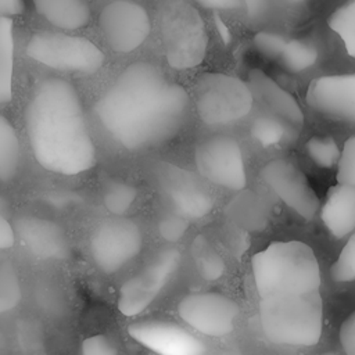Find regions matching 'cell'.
I'll use <instances>...</instances> for the list:
<instances>
[{"label": "cell", "instance_id": "cell-1", "mask_svg": "<svg viewBox=\"0 0 355 355\" xmlns=\"http://www.w3.org/2000/svg\"><path fill=\"white\" fill-rule=\"evenodd\" d=\"M183 86L169 83L150 62L126 67L96 104L105 132L122 147L139 150L173 137L189 114Z\"/></svg>", "mask_w": 355, "mask_h": 355}, {"label": "cell", "instance_id": "cell-2", "mask_svg": "<svg viewBox=\"0 0 355 355\" xmlns=\"http://www.w3.org/2000/svg\"><path fill=\"white\" fill-rule=\"evenodd\" d=\"M25 128L36 161L49 172L73 176L96 165L80 97L64 79L42 80L25 110Z\"/></svg>", "mask_w": 355, "mask_h": 355}, {"label": "cell", "instance_id": "cell-3", "mask_svg": "<svg viewBox=\"0 0 355 355\" xmlns=\"http://www.w3.org/2000/svg\"><path fill=\"white\" fill-rule=\"evenodd\" d=\"M251 269L261 298L315 294L320 287L316 255L302 241L269 244L252 257Z\"/></svg>", "mask_w": 355, "mask_h": 355}, {"label": "cell", "instance_id": "cell-4", "mask_svg": "<svg viewBox=\"0 0 355 355\" xmlns=\"http://www.w3.org/2000/svg\"><path fill=\"white\" fill-rule=\"evenodd\" d=\"M259 319L269 341L288 347H312L322 336L323 304L318 293L262 298Z\"/></svg>", "mask_w": 355, "mask_h": 355}, {"label": "cell", "instance_id": "cell-5", "mask_svg": "<svg viewBox=\"0 0 355 355\" xmlns=\"http://www.w3.org/2000/svg\"><path fill=\"white\" fill-rule=\"evenodd\" d=\"M159 21L168 62L178 69L198 65L207 51V33L198 12L183 0H168Z\"/></svg>", "mask_w": 355, "mask_h": 355}, {"label": "cell", "instance_id": "cell-6", "mask_svg": "<svg viewBox=\"0 0 355 355\" xmlns=\"http://www.w3.org/2000/svg\"><path fill=\"white\" fill-rule=\"evenodd\" d=\"M194 92L197 114L209 126H225L243 119L254 103L247 83L222 72L202 75Z\"/></svg>", "mask_w": 355, "mask_h": 355}, {"label": "cell", "instance_id": "cell-7", "mask_svg": "<svg viewBox=\"0 0 355 355\" xmlns=\"http://www.w3.org/2000/svg\"><path fill=\"white\" fill-rule=\"evenodd\" d=\"M26 54L47 68L67 73L89 75L104 64V54L93 42L62 32L35 33L26 44Z\"/></svg>", "mask_w": 355, "mask_h": 355}, {"label": "cell", "instance_id": "cell-8", "mask_svg": "<svg viewBox=\"0 0 355 355\" xmlns=\"http://www.w3.org/2000/svg\"><path fill=\"white\" fill-rule=\"evenodd\" d=\"M182 255L173 247L158 251L151 261L122 284L118 295L121 313L130 318L146 311L175 276Z\"/></svg>", "mask_w": 355, "mask_h": 355}, {"label": "cell", "instance_id": "cell-9", "mask_svg": "<svg viewBox=\"0 0 355 355\" xmlns=\"http://www.w3.org/2000/svg\"><path fill=\"white\" fill-rule=\"evenodd\" d=\"M143 247L140 227L123 216L100 222L89 240L90 255L96 266L107 275L121 270L135 259Z\"/></svg>", "mask_w": 355, "mask_h": 355}, {"label": "cell", "instance_id": "cell-10", "mask_svg": "<svg viewBox=\"0 0 355 355\" xmlns=\"http://www.w3.org/2000/svg\"><path fill=\"white\" fill-rule=\"evenodd\" d=\"M194 161L198 173L214 184L229 190H243L247 184L241 148L230 136L218 135L200 143Z\"/></svg>", "mask_w": 355, "mask_h": 355}, {"label": "cell", "instance_id": "cell-11", "mask_svg": "<svg viewBox=\"0 0 355 355\" xmlns=\"http://www.w3.org/2000/svg\"><path fill=\"white\" fill-rule=\"evenodd\" d=\"M157 179L171 209L187 220L201 219L214 208L211 193L193 172L161 164L157 169Z\"/></svg>", "mask_w": 355, "mask_h": 355}, {"label": "cell", "instance_id": "cell-12", "mask_svg": "<svg viewBox=\"0 0 355 355\" xmlns=\"http://www.w3.org/2000/svg\"><path fill=\"white\" fill-rule=\"evenodd\" d=\"M98 26L108 46L118 53H130L150 35L151 22L143 6L129 0L108 3L100 12Z\"/></svg>", "mask_w": 355, "mask_h": 355}, {"label": "cell", "instance_id": "cell-13", "mask_svg": "<svg viewBox=\"0 0 355 355\" xmlns=\"http://www.w3.org/2000/svg\"><path fill=\"white\" fill-rule=\"evenodd\" d=\"M239 311L236 301L220 293H193L183 297L178 305L180 319L193 330L209 337L229 334Z\"/></svg>", "mask_w": 355, "mask_h": 355}, {"label": "cell", "instance_id": "cell-14", "mask_svg": "<svg viewBox=\"0 0 355 355\" xmlns=\"http://www.w3.org/2000/svg\"><path fill=\"white\" fill-rule=\"evenodd\" d=\"M262 180L277 197L305 219H312L318 211L319 200L306 176L288 159L269 161L261 169Z\"/></svg>", "mask_w": 355, "mask_h": 355}, {"label": "cell", "instance_id": "cell-15", "mask_svg": "<svg viewBox=\"0 0 355 355\" xmlns=\"http://www.w3.org/2000/svg\"><path fill=\"white\" fill-rule=\"evenodd\" d=\"M305 98L315 112L355 125V72L327 75L312 80Z\"/></svg>", "mask_w": 355, "mask_h": 355}, {"label": "cell", "instance_id": "cell-16", "mask_svg": "<svg viewBox=\"0 0 355 355\" xmlns=\"http://www.w3.org/2000/svg\"><path fill=\"white\" fill-rule=\"evenodd\" d=\"M128 333L157 355H207L204 343L175 322H139L130 324Z\"/></svg>", "mask_w": 355, "mask_h": 355}, {"label": "cell", "instance_id": "cell-17", "mask_svg": "<svg viewBox=\"0 0 355 355\" xmlns=\"http://www.w3.org/2000/svg\"><path fill=\"white\" fill-rule=\"evenodd\" d=\"M14 230L22 245L37 259H65L71 252L64 229L50 219L21 216Z\"/></svg>", "mask_w": 355, "mask_h": 355}, {"label": "cell", "instance_id": "cell-18", "mask_svg": "<svg viewBox=\"0 0 355 355\" xmlns=\"http://www.w3.org/2000/svg\"><path fill=\"white\" fill-rule=\"evenodd\" d=\"M320 218L327 230L343 239L355 230V186L340 183L330 189Z\"/></svg>", "mask_w": 355, "mask_h": 355}, {"label": "cell", "instance_id": "cell-19", "mask_svg": "<svg viewBox=\"0 0 355 355\" xmlns=\"http://www.w3.org/2000/svg\"><path fill=\"white\" fill-rule=\"evenodd\" d=\"M251 79L259 98L273 112V115L286 121L293 128H301L304 114L291 93L284 90L261 71H254Z\"/></svg>", "mask_w": 355, "mask_h": 355}, {"label": "cell", "instance_id": "cell-20", "mask_svg": "<svg viewBox=\"0 0 355 355\" xmlns=\"http://www.w3.org/2000/svg\"><path fill=\"white\" fill-rule=\"evenodd\" d=\"M36 11L51 25L64 31H75L90 19L86 0H32Z\"/></svg>", "mask_w": 355, "mask_h": 355}, {"label": "cell", "instance_id": "cell-21", "mask_svg": "<svg viewBox=\"0 0 355 355\" xmlns=\"http://www.w3.org/2000/svg\"><path fill=\"white\" fill-rule=\"evenodd\" d=\"M14 75V22L11 18H0V104L12 97Z\"/></svg>", "mask_w": 355, "mask_h": 355}, {"label": "cell", "instance_id": "cell-22", "mask_svg": "<svg viewBox=\"0 0 355 355\" xmlns=\"http://www.w3.org/2000/svg\"><path fill=\"white\" fill-rule=\"evenodd\" d=\"M19 166V140L11 122L0 114V180L10 182Z\"/></svg>", "mask_w": 355, "mask_h": 355}, {"label": "cell", "instance_id": "cell-23", "mask_svg": "<svg viewBox=\"0 0 355 355\" xmlns=\"http://www.w3.org/2000/svg\"><path fill=\"white\" fill-rule=\"evenodd\" d=\"M196 268L205 280H218L225 273V261L215 247L204 237L197 236L191 245Z\"/></svg>", "mask_w": 355, "mask_h": 355}, {"label": "cell", "instance_id": "cell-24", "mask_svg": "<svg viewBox=\"0 0 355 355\" xmlns=\"http://www.w3.org/2000/svg\"><path fill=\"white\" fill-rule=\"evenodd\" d=\"M319 58L318 47L305 39H288L280 57L283 67L293 73H301L316 64Z\"/></svg>", "mask_w": 355, "mask_h": 355}, {"label": "cell", "instance_id": "cell-25", "mask_svg": "<svg viewBox=\"0 0 355 355\" xmlns=\"http://www.w3.org/2000/svg\"><path fill=\"white\" fill-rule=\"evenodd\" d=\"M137 196L139 191L132 183L119 179L108 180L103 189L104 207L114 216H123L136 202Z\"/></svg>", "mask_w": 355, "mask_h": 355}, {"label": "cell", "instance_id": "cell-26", "mask_svg": "<svg viewBox=\"0 0 355 355\" xmlns=\"http://www.w3.org/2000/svg\"><path fill=\"white\" fill-rule=\"evenodd\" d=\"M291 129L294 128L279 116L273 114H262L252 121L251 136L263 147H269L286 140Z\"/></svg>", "mask_w": 355, "mask_h": 355}, {"label": "cell", "instance_id": "cell-27", "mask_svg": "<svg viewBox=\"0 0 355 355\" xmlns=\"http://www.w3.org/2000/svg\"><path fill=\"white\" fill-rule=\"evenodd\" d=\"M329 26L344 43L347 53L355 57V0H348L329 17Z\"/></svg>", "mask_w": 355, "mask_h": 355}, {"label": "cell", "instance_id": "cell-28", "mask_svg": "<svg viewBox=\"0 0 355 355\" xmlns=\"http://www.w3.org/2000/svg\"><path fill=\"white\" fill-rule=\"evenodd\" d=\"M21 300V286L14 266L0 257V313L8 312Z\"/></svg>", "mask_w": 355, "mask_h": 355}, {"label": "cell", "instance_id": "cell-29", "mask_svg": "<svg viewBox=\"0 0 355 355\" xmlns=\"http://www.w3.org/2000/svg\"><path fill=\"white\" fill-rule=\"evenodd\" d=\"M306 154L319 168H331L334 166L341 157V151L329 136H312L305 144Z\"/></svg>", "mask_w": 355, "mask_h": 355}, {"label": "cell", "instance_id": "cell-30", "mask_svg": "<svg viewBox=\"0 0 355 355\" xmlns=\"http://www.w3.org/2000/svg\"><path fill=\"white\" fill-rule=\"evenodd\" d=\"M330 275L340 283L355 280V233L349 236L337 261L331 265Z\"/></svg>", "mask_w": 355, "mask_h": 355}, {"label": "cell", "instance_id": "cell-31", "mask_svg": "<svg viewBox=\"0 0 355 355\" xmlns=\"http://www.w3.org/2000/svg\"><path fill=\"white\" fill-rule=\"evenodd\" d=\"M187 227L189 220L172 209L162 214L157 223V230L159 236L168 243L179 241L187 232Z\"/></svg>", "mask_w": 355, "mask_h": 355}, {"label": "cell", "instance_id": "cell-32", "mask_svg": "<svg viewBox=\"0 0 355 355\" xmlns=\"http://www.w3.org/2000/svg\"><path fill=\"white\" fill-rule=\"evenodd\" d=\"M287 42L288 39L275 32H259L254 36L255 49L265 57L273 58V60L282 57L287 46Z\"/></svg>", "mask_w": 355, "mask_h": 355}, {"label": "cell", "instance_id": "cell-33", "mask_svg": "<svg viewBox=\"0 0 355 355\" xmlns=\"http://www.w3.org/2000/svg\"><path fill=\"white\" fill-rule=\"evenodd\" d=\"M337 180L344 184L355 186V136H351L341 150Z\"/></svg>", "mask_w": 355, "mask_h": 355}, {"label": "cell", "instance_id": "cell-34", "mask_svg": "<svg viewBox=\"0 0 355 355\" xmlns=\"http://www.w3.org/2000/svg\"><path fill=\"white\" fill-rule=\"evenodd\" d=\"M80 355H118V347L110 337L96 334L82 341Z\"/></svg>", "mask_w": 355, "mask_h": 355}, {"label": "cell", "instance_id": "cell-35", "mask_svg": "<svg viewBox=\"0 0 355 355\" xmlns=\"http://www.w3.org/2000/svg\"><path fill=\"white\" fill-rule=\"evenodd\" d=\"M340 343L347 355H355V311L340 327Z\"/></svg>", "mask_w": 355, "mask_h": 355}, {"label": "cell", "instance_id": "cell-36", "mask_svg": "<svg viewBox=\"0 0 355 355\" xmlns=\"http://www.w3.org/2000/svg\"><path fill=\"white\" fill-rule=\"evenodd\" d=\"M3 207L4 201L0 198V250H7L15 243V230L14 226L4 216Z\"/></svg>", "mask_w": 355, "mask_h": 355}, {"label": "cell", "instance_id": "cell-37", "mask_svg": "<svg viewBox=\"0 0 355 355\" xmlns=\"http://www.w3.org/2000/svg\"><path fill=\"white\" fill-rule=\"evenodd\" d=\"M197 4L211 10H236L240 8L241 0H194Z\"/></svg>", "mask_w": 355, "mask_h": 355}, {"label": "cell", "instance_id": "cell-38", "mask_svg": "<svg viewBox=\"0 0 355 355\" xmlns=\"http://www.w3.org/2000/svg\"><path fill=\"white\" fill-rule=\"evenodd\" d=\"M24 0H0V18H11L19 15L24 11Z\"/></svg>", "mask_w": 355, "mask_h": 355}, {"label": "cell", "instance_id": "cell-39", "mask_svg": "<svg viewBox=\"0 0 355 355\" xmlns=\"http://www.w3.org/2000/svg\"><path fill=\"white\" fill-rule=\"evenodd\" d=\"M241 4L245 7L248 17L258 18L266 11L268 0H241Z\"/></svg>", "mask_w": 355, "mask_h": 355}, {"label": "cell", "instance_id": "cell-40", "mask_svg": "<svg viewBox=\"0 0 355 355\" xmlns=\"http://www.w3.org/2000/svg\"><path fill=\"white\" fill-rule=\"evenodd\" d=\"M6 348V337L1 334V331H0V352L3 351Z\"/></svg>", "mask_w": 355, "mask_h": 355}, {"label": "cell", "instance_id": "cell-41", "mask_svg": "<svg viewBox=\"0 0 355 355\" xmlns=\"http://www.w3.org/2000/svg\"><path fill=\"white\" fill-rule=\"evenodd\" d=\"M287 1H290L293 4H302V3H306L308 0H287Z\"/></svg>", "mask_w": 355, "mask_h": 355}, {"label": "cell", "instance_id": "cell-42", "mask_svg": "<svg viewBox=\"0 0 355 355\" xmlns=\"http://www.w3.org/2000/svg\"><path fill=\"white\" fill-rule=\"evenodd\" d=\"M322 355H337L336 352H324V354H322Z\"/></svg>", "mask_w": 355, "mask_h": 355}]
</instances>
